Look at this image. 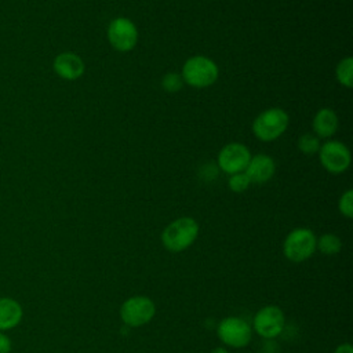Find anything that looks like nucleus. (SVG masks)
Wrapping results in <instances>:
<instances>
[{
    "label": "nucleus",
    "instance_id": "a211bd4d",
    "mask_svg": "<svg viewBox=\"0 0 353 353\" xmlns=\"http://www.w3.org/2000/svg\"><path fill=\"white\" fill-rule=\"evenodd\" d=\"M251 181L250 178L247 176L245 172H236V174H232L229 181H228V185H229V189L234 193H241L244 192L248 186H250Z\"/></svg>",
    "mask_w": 353,
    "mask_h": 353
},
{
    "label": "nucleus",
    "instance_id": "ddd939ff",
    "mask_svg": "<svg viewBox=\"0 0 353 353\" xmlns=\"http://www.w3.org/2000/svg\"><path fill=\"white\" fill-rule=\"evenodd\" d=\"M23 316L19 302L10 296L0 298V331H7L17 327Z\"/></svg>",
    "mask_w": 353,
    "mask_h": 353
},
{
    "label": "nucleus",
    "instance_id": "6e6552de",
    "mask_svg": "<svg viewBox=\"0 0 353 353\" xmlns=\"http://www.w3.org/2000/svg\"><path fill=\"white\" fill-rule=\"evenodd\" d=\"M218 338L232 347H243L251 341V327L240 317H226L223 319L216 330Z\"/></svg>",
    "mask_w": 353,
    "mask_h": 353
},
{
    "label": "nucleus",
    "instance_id": "4be33fe9",
    "mask_svg": "<svg viewBox=\"0 0 353 353\" xmlns=\"http://www.w3.org/2000/svg\"><path fill=\"white\" fill-rule=\"evenodd\" d=\"M334 353H353V347L350 343H342L335 349Z\"/></svg>",
    "mask_w": 353,
    "mask_h": 353
},
{
    "label": "nucleus",
    "instance_id": "f03ea898",
    "mask_svg": "<svg viewBox=\"0 0 353 353\" xmlns=\"http://www.w3.org/2000/svg\"><path fill=\"white\" fill-rule=\"evenodd\" d=\"M216 63L204 55L189 58L182 66V80L194 88H204L214 84L218 79Z\"/></svg>",
    "mask_w": 353,
    "mask_h": 353
},
{
    "label": "nucleus",
    "instance_id": "f257e3e1",
    "mask_svg": "<svg viewBox=\"0 0 353 353\" xmlns=\"http://www.w3.org/2000/svg\"><path fill=\"white\" fill-rule=\"evenodd\" d=\"M197 234V222L193 218L182 216L165 226L161 233V243L168 251L181 252L193 244Z\"/></svg>",
    "mask_w": 353,
    "mask_h": 353
},
{
    "label": "nucleus",
    "instance_id": "20e7f679",
    "mask_svg": "<svg viewBox=\"0 0 353 353\" xmlns=\"http://www.w3.org/2000/svg\"><path fill=\"white\" fill-rule=\"evenodd\" d=\"M316 250V236L310 229L296 228L288 233L283 244V252L292 262H302L313 255Z\"/></svg>",
    "mask_w": 353,
    "mask_h": 353
},
{
    "label": "nucleus",
    "instance_id": "2eb2a0df",
    "mask_svg": "<svg viewBox=\"0 0 353 353\" xmlns=\"http://www.w3.org/2000/svg\"><path fill=\"white\" fill-rule=\"evenodd\" d=\"M336 80L346 88L353 87V58L346 57L339 61L335 69Z\"/></svg>",
    "mask_w": 353,
    "mask_h": 353
},
{
    "label": "nucleus",
    "instance_id": "9b49d317",
    "mask_svg": "<svg viewBox=\"0 0 353 353\" xmlns=\"http://www.w3.org/2000/svg\"><path fill=\"white\" fill-rule=\"evenodd\" d=\"M54 72L65 80H76L84 73V62L74 52H61L52 63Z\"/></svg>",
    "mask_w": 353,
    "mask_h": 353
},
{
    "label": "nucleus",
    "instance_id": "aec40b11",
    "mask_svg": "<svg viewBox=\"0 0 353 353\" xmlns=\"http://www.w3.org/2000/svg\"><path fill=\"white\" fill-rule=\"evenodd\" d=\"M338 208L341 211L342 215H345L346 218H352L353 216V190L349 189L346 190L338 203Z\"/></svg>",
    "mask_w": 353,
    "mask_h": 353
},
{
    "label": "nucleus",
    "instance_id": "0eeeda50",
    "mask_svg": "<svg viewBox=\"0 0 353 353\" xmlns=\"http://www.w3.org/2000/svg\"><path fill=\"white\" fill-rule=\"evenodd\" d=\"M321 165L331 174H342L350 165V150L339 141H328L319 149Z\"/></svg>",
    "mask_w": 353,
    "mask_h": 353
},
{
    "label": "nucleus",
    "instance_id": "6ab92c4d",
    "mask_svg": "<svg viewBox=\"0 0 353 353\" xmlns=\"http://www.w3.org/2000/svg\"><path fill=\"white\" fill-rule=\"evenodd\" d=\"M182 85H183L182 76L176 74L174 72H170V73L164 74L163 79H161V87L168 92H176L182 88Z\"/></svg>",
    "mask_w": 353,
    "mask_h": 353
},
{
    "label": "nucleus",
    "instance_id": "39448f33",
    "mask_svg": "<svg viewBox=\"0 0 353 353\" xmlns=\"http://www.w3.org/2000/svg\"><path fill=\"white\" fill-rule=\"evenodd\" d=\"M156 313L153 301L148 296L128 298L120 307L121 320L130 327H141L149 323Z\"/></svg>",
    "mask_w": 353,
    "mask_h": 353
},
{
    "label": "nucleus",
    "instance_id": "7ed1b4c3",
    "mask_svg": "<svg viewBox=\"0 0 353 353\" xmlns=\"http://www.w3.org/2000/svg\"><path fill=\"white\" fill-rule=\"evenodd\" d=\"M288 127V114L280 108H270L256 116L252 123V132L263 142L277 139Z\"/></svg>",
    "mask_w": 353,
    "mask_h": 353
},
{
    "label": "nucleus",
    "instance_id": "1a4fd4ad",
    "mask_svg": "<svg viewBox=\"0 0 353 353\" xmlns=\"http://www.w3.org/2000/svg\"><path fill=\"white\" fill-rule=\"evenodd\" d=\"M285 324L284 313L277 306H265L254 317V330L263 338H274L281 334Z\"/></svg>",
    "mask_w": 353,
    "mask_h": 353
},
{
    "label": "nucleus",
    "instance_id": "9d476101",
    "mask_svg": "<svg viewBox=\"0 0 353 353\" xmlns=\"http://www.w3.org/2000/svg\"><path fill=\"white\" fill-rule=\"evenodd\" d=\"M251 159V153L243 143H229L221 149L218 153V167L232 175L236 172H243Z\"/></svg>",
    "mask_w": 353,
    "mask_h": 353
},
{
    "label": "nucleus",
    "instance_id": "4468645a",
    "mask_svg": "<svg viewBox=\"0 0 353 353\" xmlns=\"http://www.w3.org/2000/svg\"><path fill=\"white\" fill-rule=\"evenodd\" d=\"M336 128H338V117L335 112L328 108L320 109L313 117V131L317 138L332 137Z\"/></svg>",
    "mask_w": 353,
    "mask_h": 353
},
{
    "label": "nucleus",
    "instance_id": "423d86ee",
    "mask_svg": "<svg viewBox=\"0 0 353 353\" xmlns=\"http://www.w3.org/2000/svg\"><path fill=\"white\" fill-rule=\"evenodd\" d=\"M108 40L117 51H131L138 41L137 26L128 18L117 17L108 26Z\"/></svg>",
    "mask_w": 353,
    "mask_h": 353
},
{
    "label": "nucleus",
    "instance_id": "f8f14e48",
    "mask_svg": "<svg viewBox=\"0 0 353 353\" xmlns=\"http://www.w3.org/2000/svg\"><path fill=\"white\" fill-rule=\"evenodd\" d=\"M244 171L251 182L265 183L273 176L276 171V164L273 159L268 154H255L254 157L251 156Z\"/></svg>",
    "mask_w": 353,
    "mask_h": 353
},
{
    "label": "nucleus",
    "instance_id": "412c9836",
    "mask_svg": "<svg viewBox=\"0 0 353 353\" xmlns=\"http://www.w3.org/2000/svg\"><path fill=\"white\" fill-rule=\"evenodd\" d=\"M12 343L7 334L0 331V353H11Z\"/></svg>",
    "mask_w": 353,
    "mask_h": 353
},
{
    "label": "nucleus",
    "instance_id": "5701e85b",
    "mask_svg": "<svg viewBox=\"0 0 353 353\" xmlns=\"http://www.w3.org/2000/svg\"><path fill=\"white\" fill-rule=\"evenodd\" d=\"M211 353H228V350L223 349V347H215Z\"/></svg>",
    "mask_w": 353,
    "mask_h": 353
},
{
    "label": "nucleus",
    "instance_id": "f3484780",
    "mask_svg": "<svg viewBox=\"0 0 353 353\" xmlns=\"http://www.w3.org/2000/svg\"><path fill=\"white\" fill-rule=\"evenodd\" d=\"M298 149L305 154H314L320 149V139L312 134H303L298 139Z\"/></svg>",
    "mask_w": 353,
    "mask_h": 353
},
{
    "label": "nucleus",
    "instance_id": "dca6fc26",
    "mask_svg": "<svg viewBox=\"0 0 353 353\" xmlns=\"http://www.w3.org/2000/svg\"><path fill=\"white\" fill-rule=\"evenodd\" d=\"M316 248H319L320 252H323L324 255H335L341 251L342 243L338 236L332 233H325L319 240H316Z\"/></svg>",
    "mask_w": 353,
    "mask_h": 353
}]
</instances>
